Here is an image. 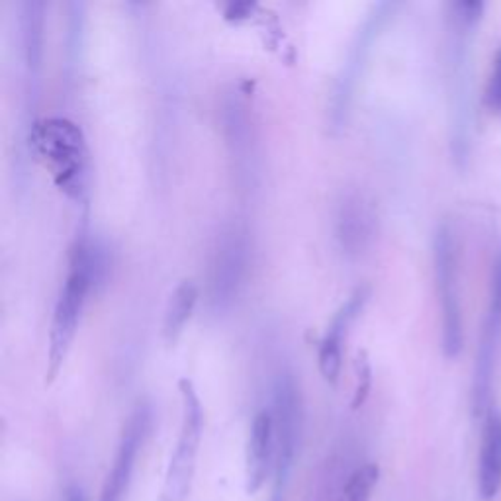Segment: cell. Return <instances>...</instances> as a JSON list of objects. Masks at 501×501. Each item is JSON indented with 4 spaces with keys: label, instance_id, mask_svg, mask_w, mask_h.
I'll list each match as a JSON object with an SVG mask.
<instances>
[{
    "label": "cell",
    "instance_id": "1",
    "mask_svg": "<svg viewBox=\"0 0 501 501\" xmlns=\"http://www.w3.org/2000/svg\"><path fill=\"white\" fill-rule=\"evenodd\" d=\"M105 249H100V245H96L93 239H88L85 234H81V237H76L71 249L69 275L55 302L54 317H51L45 384L54 382L63 365H65V358L71 351L76 329H79V321L88 292L93 290L96 280L105 276Z\"/></svg>",
    "mask_w": 501,
    "mask_h": 501
},
{
    "label": "cell",
    "instance_id": "2",
    "mask_svg": "<svg viewBox=\"0 0 501 501\" xmlns=\"http://www.w3.org/2000/svg\"><path fill=\"white\" fill-rule=\"evenodd\" d=\"M486 5L480 0L448 5V86H451V145L456 163L468 159L472 134V44Z\"/></svg>",
    "mask_w": 501,
    "mask_h": 501
},
{
    "label": "cell",
    "instance_id": "3",
    "mask_svg": "<svg viewBox=\"0 0 501 501\" xmlns=\"http://www.w3.org/2000/svg\"><path fill=\"white\" fill-rule=\"evenodd\" d=\"M32 149L40 155L65 195L85 204L88 196V149L81 127L65 118H49L32 125Z\"/></svg>",
    "mask_w": 501,
    "mask_h": 501
},
{
    "label": "cell",
    "instance_id": "4",
    "mask_svg": "<svg viewBox=\"0 0 501 501\" xmlns=\"http://www.w3.org/2000/svg\"><path fill=\"white\" fill-rule=\"evenodd\" d=\"M433 268L441 307V345L446 358H456L465 345V321L460 304L458 247L453 227L443 222L433 239Z\"/></svg>",
    "mask_w": 501,
    "mask_h": 501
},
{
    "label": "cell",
    "instance_id": "5",
    "mask_svg": "<svg viewBox=\"0 0 501 501\" xmlns=\"http://www.w3.org/2000/svg\"><path fill=\"white\" fill-rule=\"evenodd\" d=\"M178 392H181L183 400L181 431H178L176 446L173 451L169 468H166L159 501H188L202 441L204 409L195 384L188 378H181L178 380Z\"/></svg>",
    "mask_w": 501,
    "mask_h": 501
},
{
    "label": "cell",
    "instance_id": "6",
    "mask_svg": "<svg viewBox=\"0 0 501 501\" xmlns=\"http://www.w3.org/2000/svg\"><path fill=\"white\" fill-rule=\"evenodd\" d=\"M396 5L380 3L368 12V16L356 30L355 40L351 44L349 54L343 63V69L337 75V81L333 85V93L329 100V127L333 132L343 130V125L349 120L353 100L358 88V81L365 75L368 65V57L372 54V45L376 44L384 25L392 16Z\"/></svg>",
    "mask_w": 501,
    "mask_h": 501
},
{
    "label": "cell",
    "instance_id": "7",
    "mask_svg": "<svg viewBox=\"0 0 501 501\" xmlns=\"http://www.w3.org/2000/svg\"><path fill=\"white\" fill-rule=\"evenodd\" d=\"M273 426H275V470L273 501H282L296 460L302 433V396L290 372H280L273 388Z\"/></svg>",
    "mask_w": 501,
    "mask_h": 501
},
{
    "label": "cell",
    "instance_id": "8",
    "mask_svg": "<svg viewBox=\"0 0 501 501\" xmlns=\"http://www.w3.org/2000/svg\"><path fill=\"white\" fill-rule=\"evenodd\" d=\"M249 234L239 225L217 235L208 268V306L220 314L229 310L245 285L249 268Z\"/></svg>",
    "mask_w": 501,
    "mask_h": 501
},
{
    "label": "cell",
    "instance_id": "9",
    "mask_svg": "<svg viewBox=\"0 0 501 501\" xmlns=\"http://www.w3.org/2000/svg\"><path fill=\"white\" fill-rule=\"evenodd\" d=\"M222 132L237 183L243 190H249L259 176V141L249 100L237 88L224 96Z\"/></svg>",
    "mask_w": 501,
    "mask_h": 501
},
{
    "label": "cell",
    "instance_id": "10",
    "mask_svg": "<svg viewBox=\"0 0 501 501\" xmlns=\"http://www.w3.org/2000/svg\"><path fill=\"white\" fill-rule=\"evenodd\" d=\"M499 349H501V256L494 266L490 302H487V310H486L480 343L476 351V363H474L472 411L474 416L478 417L490 414L492 386H494Z\"/></svg>",
    "mask_w": 501,
    "mask_h": 501
},
{
    "label": "cell",
    "instance_id": "11",
    "mask_svg": "<svg viewBox=\"0 0 501 501\" xmlns=\"http://www.w3.org/2000/svg\"><path fill=\"white\" fill-rule=\"evenodd\" d=\"M376 214L363 192L351 190L341 196L336 210V239L349 259L363 256L375 241Z\"/></svg>",
    "mask_w": 501,
    "mask_h": 501
},
{
    "label": "cell",
    "instance_id": "12",
    "mask_svg": "<svg viewBox=\"0 0 501 501\" xmlns=\"http://www.w3.org/2000/svg\"><path fill=\"white\" fill-rule=\"evenodd\" d=\"M370 298V286L363 285L358 286L346 302L339 307L337 314L333 316L331 324L327 326V331L324 339L319 343L317 351V365L319 372L329 386L336 388L341 378V366H343V341L349 333L355 319L363 314L365 306Z\"/></svg>",
    "mask_w": 501,
    "mask_h": 501
},
{
    "label": "cell",
    "instance_id": "13",
    "mask_svg": "<svg viewBox=\"0 0 501 501\" xmlns=\"http://www.w3.org/2000/svg\"><path fill=\"white\" fill-rule=\"evenodd\" d=\"M151 411L147 406H139L130 421H127L125 431L122 435V441L115 453L112 470L108 472V478L102 487L100 501H124L127 492V486L132 482V474L135 468V460L139 455V448L145 441V435L149 431Z\"/></svg>",
    "mask_w": 501,
    "mask_h": 501
},
{
    "label": "cell",
    "instance_id": "14",
    "mask_svg": "<svg viewBox=\"0 0 501 501\" xmlns=\"http://www.w3.org/2000/svg\"><path fill=\"white\" fill-rule=\"evenodd\" d=\"M275 470V426L271 409H261L255 416L247 443V492L256 494L265 486L268 474Z\"/></svg>",
    "mask_w": 501,
    "mask_h": 501
},
{
    "label": "cell",
    "instance_id": "15",
    "mask_svg": "<svg viewBox=\"0 0 501 501\" xmlns=\"http://www.w3.org/2000/svg\"><path fill=\"white\" fill-rule=\"evenodd\" d=\"M44 12L45 5L40 0H28L20 6L22 61L30 96L37 95V85H40L44 59Z\"/></svg>",
    "mask_w": 501,
    "mask_h": 501
},
{
    "label": "cell",
    "instance_id": "16",
    "mask_svg": "<svg viewBox=\"0 0 501 501\" xmlns=\"http://www.w3.org/2000/svg\"><path fill=\"white\" fill-rule=\"evenodd\" d=\"M501 490V414L490 409L486 416L480 460H478V492L484 501H492Z\"/></svg>",
    "mask_w": 501,
    "mask_h": 501
},
{
    "label": "cell",
    "instance_id": "17",
    "mask_svg": "<svg viewBox=\"0 0 501 501\" xmlns=\"http://www.w3.org/2000/svg\"><path fill=\"white\" fill-rule=\"evenodd\" d=\"M200 290L195 280L185 278L176 285V288L169 294V300L165 304L163 312V337L173 345L186 326V321L192 317V312L198 304Z\"/></svg>",
    "mask_w": 501,
    "mask_h": 501
},
{
    "label": "cell",
    "instance_id": "18",
    "mask_svg": "<svg viewBox=\"0 0 501 501\" xmlns=\"http://www.w3.org/2000/svg\"><path fill=\"white\" fill-rule=\"evenodd\" d=\"M378 478L380 468L376 465H365L356 468L345 486V501H370Z\"/></svg>",
    "mask_w": 501,
    "mask_h": 501
},
{
    "label": "cell",
    "instance_id": "19",
    "mask_svg": "<svg viewBox=\"0 0 501 501\" xmlns=\"http://www.w3.org/2000/svg\"><path fill=\"white\" fill-rule=\"evenodd\" d=\"M484 106L490 114L501 115V47L494 57L492 71L484 88Z\"/></svg>",
    "mask_w": 501,
    "mask_h": 501
},
{
    "label": "cell",
    "instance_id": "20",
    "mask_svg": "<svg viewBox=\"0 0 501 501\" xmlns=\"http://www.w3.org/2000/svg\"><path fill=\"white\" fill-rule=\"evenodd\" d=\"M355 370H356V388H355L353 409H358L366 402L368 392H370V384H372V376H370L372 370H370V363H368L365 351L356 355Z\"/></svg>",
    "mask_w": 501,
    "mask_h": 501
},
{
    "label": "cell",
    "instance_id": "21",
    "mask_svg": "<svg viewBox=\"0 0 501 501\" xmlns=\"http://www.w3.org/2000/svg\"><path fill=\"white\" fill-rule=\"evenodd\" d=\"M67 501H85L81 490H76V487H71L69 494H67Z\"/></svg>",
    "mask_w": 501,
    "mask_h": 501
}]
</instances>
